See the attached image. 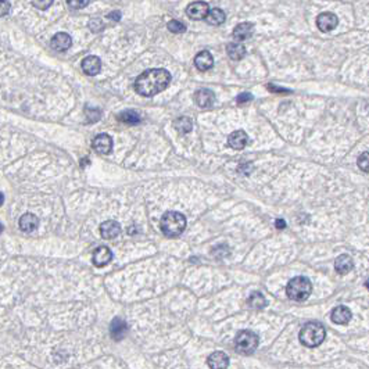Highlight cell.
Listing matches in <instances>:
<instances>
[{
  "label": "cell",
  "instance_id": "cell-16",
  "mask_svg": "<svg viewBox=\"0 0 369 369\" xmlns=\"http://www.w3.org/2000/svg\"><path fill=\"white\" fill-rule=\"evenodd\" d=\"M253 32H254V25L251 22H242V24H239L238 27L235 28L232 35H234V38L238 42H243L246 39L251 38Z\"/></svg>",
  "mask_w": 369,
  "mask_h": 369
},
{
  "label": "cell",
  "instance_id": "cell-11",
  "mask_svg": "<svg viewBox=\"0 0 369 369\" xmlns=\"http://www.w3.org/2000/svg\"><path fill=\"white\" fill-rule=\"evenodd\" d=\"M71 44H72V39H71V36L68 33L65 32L56 33L55 36L52 38V40H50L52 49H55L56 52H60V53L70 49Z\"/></svg>",
  "mask_w": 369,
  "mask_h": 369
},
{
  "label": "cell",
  "instance_id": "cell-8",
  "mask_svg": "<svg viewBox=\"0 0 369 369\" xmlns=\"http://www.w3.org/2000/svg\"><path fill=\"white\" fill-rule=\"evenodd\" d=\"M113 260V251L107 247V246H100L98 249L93 251L92 255V261L93 264L99 268L102 266H106L107 264H110Z\"/></svg>",
  "mask_w": 369,
  "mask_h": 369
},
{
  "label": "cell",
  "instance_id": "cell-5",
  "mask_svg": "<svg viewBox=\"0 0 369 369\" xmlns=\"http://www.w3.org/2000/svg\"><path fill=\"white\" fill-rule=\"evenodd\" d=\"M258 336L251 331H242L235 339V348L239 354L250 355L258 347Z\"/></svg>",
  "mask_w": 369,
  "mask_h": 369
},
{
  "label": "cell",
  "instance_id": "cell-10",
  "mask_svg": "<svg viewBox=\"0 0 369 369\" xmlns=\"http://www.w3.org/2000/svg\"><path fill=\"white\" fill-rule=\"evenodd\" d=\"M110 335L115 342L122 340L128 335V325L122 318H114L110 324Z\"/></svg>",
  "mask_w": 369,
  "mask_h": 369
},
{
  "label": "cell",
  "instance_id": "cell-27",
  "mask_svg": "<svg viewBox=\"0 0 369 369\" xmlns=\"http://www.w3.org/2000/svg\"><path fill=\"white\" fill-rule=\"evenodd\" d=\"M85 114H86L87 122H96L102 118V110L93 109V107H85Z\"/></svg>",
  "mask_w": 369,
  "mask_h": 369
},
{
  "label": "cell",
  "instance_id": "cell-34",
  "mask_svg": "<svg viewBox=\"0 0 369 369\" xmlns=\"http://www.w3.org/2000/svg\"><path fill=\"white\" fill-rule=\"evenodd\" d=\"M0 5H2V10H0V13H2V17L7 16V14L10 13V9H11L10 3H9L7 0H2V2H0Z\"/></svg>",
  "mask_w": 369,
  "mask_h": 369
},
{
  "label": "cell",
  "instance_id": "cell-23",
  "mask_svg": "<svg viewBox=\"0 0 369 369\" xmlns=\"http://www.w3.org/2000/svg\"><path fill=\"white\" fill-rule=\"evenodd\" d=\"M207 22L208 24H211V25H221L225 22L226 20V16H225V13H223L221 9H212L210 10L208 13V16H207Z\"/></svg>",
  "mask_w": 369,
  "mask_h": 369
},
{
  "label": "cell",
  "instance_id": "cell-21",
  "mask_svg": "<svg viewBox=\"0 0 369 369\" xmlns=\"http://www.w3.org/2000/svg\"><path fill=\"white\" fill-rule=\"evenodd\" d=\"M39 225V219L36 215H33L31 212H27V214H24L21 218H20V221H18V226L21 230L24 232H32L35 229L38 228Z\"/></svg>",
  "mask_w": 369,
  "mask_h": 369
},
{
  "label": "cell",
  "instance_id": "cell-15",
  "mask_svg": "<svg viewBox=\"0 0 369 369\" xmlns=\"http://www.w3.org/2000/svg\"><path fill=\"white\" fill-rule=\"evenodd\" d=\"M351 311L347 308L346 305H339L336 308L332 311V320L336 324V325H346L351 320Z\"/></svg>",
  "mask_w": 369,
  "mask_h": 369
},
{
  "label": "cell",
  "instance_id": "cell-37",
  "mask_svg": "<svg viewBox=\"0 0 369 369\" xmlns=\"http://www.w3.org/2000/svg\"><path fill=\"white\" fill-rule=\"evenodd\" d=\"M275 226H276L278 229H285V228H286V222H285V219H282V218L276 219V221H275Z\"/></svg>",
  "mask_w": 369,
  "mask_h": 369
},
{
  "label": "cell",
  "instance_id": "cell-32",
  "mask_svg": "<svg viewBox=\"0 0 369 369\" xmlns=\"http://www.w3.org/2000/svg\"><path fill=\"white\" fill-rule=\"evenodd\" d=\"M55 0H32V5L39 10H48Z\"/></svg>",
  "mask_w": 369,
  "mask_h": 369
},
{
  "label": "cell",
  "instance_id": "cell-24",
  "mask_svg": "<svg viewBox=\"0 0 369 369\" xmlns=\"http://www.w3.org/2000/svg\"><path fill=\"white\" fill-rule=\"evenodd\" d=\"M118 120L121 122H125L128 125H136L141 122V115L137 114L136 111H132V110H126V111H122L120 115H118Z\"/></svg>",
  "mask_w": 369,
  "mask_h": 369
},
{
  "label": "cell",
  "instance_id": "cell-20",
  "mask_svg": "<svg viewBox=\"0 0 369 369\" xmlns=\"http://www.w3.org/2000/svg\"><path fill=\"white\" fill-rule=\"evenodd\" d=\"M354 268L353 258L347 254H342L335 260V269H336L340 275H346Z\"/></svg>",
  "mask_w": 369,
  "mask_h": 369
},
{
  "label": "cell",
  "instance_id": "cell-1",
  "mask_svg": "<svg viewBox=\"0 0 369 369\" xmlns=\"http://www.w3.org/2000/svg\"><path fill=\"white\" fill-rule=\"evenodd\" d=\"M171 74L169 71L164 68H152V70L145 71L143 74L136 78L135 90L137 95L145 96V98H152L154 95L165 90L171 82Z\"/></svg>",
  "mask_w": 369,
  "mask_h": 369
},
{
  "label": "cell",
  "instance_id": "cell-17",
  "mask_svg": "<svg viewBox=\"0 0 369 369\" xmlns=\"http://www.w3.org/2000/svg\"><path fill=\"white\" fill-rule=\"evenodd\" d=\"M249 142V136L246 133L245 130H235L232 135H229L228 143L229 146L235 149V150H242L245 149L246 145Z\"/></svg>",
  "mask_w": 369,
  "mask_h": 369
},
{
  "label": "cell",
  "instance_id": "cell-3",
  "mask_svg": "<svg viewBox=\"0 0 369 369\" xmlns=\"http://www.w3.org/2000/svg\"><path fill=\"white\" fill-rule=\"evenodd\" d=\"M160 228L167 238H176L183 234L186 228V218L178 211L165 212L160 221Z\"/></svg>",
  "mask_w": 369,
  "mask_h": 369
},
{
  "label": "cell",
  "instance_id": "cell-2",
  "mask_svg": "<svg viewBox=\"0 0 369 369\" xmlns=\"http://www.w3.org/2000/svg\"><path fill=\"white\" fill-rule=\"evenodd\" d=\"M326 331L325 326L319 322H308L305 324L301 331H300L299 339L303 346L309 348H314L320 346L325 340Z\"/></svg>",
  "mask_w": 369,
  "mask_h": 369
},
{
  "label": "cell",
  "instance_id": "cell-25",
  "mask_svg": "<svg viewBox=\"0 0 369 369\" xmlns=\"http://www.w3.org/2000/svg\"><path fill=\"white\" fill-rule=\"evenodd\" d=\"M249 304L250 307H253L255 309H262L266 307V300L260 292H254L249 297Z\"/></svg>",
  "mask_w": 369,
  "mask_h": 369
},
{
  "label": "cell",
  "instance_id": "cell-29",
  "mask_svg": "<svg viewBox=\"0 0 369 369\" xmlns=\"http://www.w3.org/2000/svg\"><path fill=\"white\" fill-rule=\"evenodd\" d=\"M87 25H89V29H90L93 33L102 32V31L104 29L103 20H100V18H92V20L89 21Z\"/></svg>",
  "mask_w": 369,
  "mask_h": 369
},
{
  "label": "cell",
  "instance_id": "cell-18",
  "mask_svg": "<svg viewBox=\"0 0 369 369\" xmlns=\"http://www.w3.org/2000/svg\"><path fill=\"white\" fill-rule=\"evenodd\" d=\"M195 65L200 71H208L214 65V57L208 50H203L195 57Z\"/></svg>",
  "mask_w": 369,
  "mask_h": 369
},
{
  "label": "cell",
  "instance_id": "cell-19",
  "mask_svg": "<svg viewBox=\"0 0 369 369\" xmlns=\"http://www.w3.org/2000/svg\"><path fill=\"white\" fill-rule=\"evenodd\" d=\"M208 366L212 369H225L229 366V357L222 351L212 353L208 357Z\"/></svg>",
  "mask_w": 369,
  "mask_h": 369
},
{
  "label": "cell",
  "instance_id": "cell-9",
  "mask_svg": "<svg viewBox=\"0 0 369 369\" xmlns=\"http://www.w3.org/2000/svg\"><path fill=\"white\" fill-rule=\"evenodd\" d=\"M92 147L100 154H109L113 150V139L107 133H100L93 139Z\"/></svg>",
  "mask_w": 369,
  "mask_h": 369
},
{
  "label": "cell",
  "instance_id": "cell-36",
  "mask_svg": "<svg viewBox=\"0 0 369 369\" xmlns=\"http://www.w3.org/2000/svg\"><path fill=\"white\" fill-rule=\"evenodd\" d=\"M107 17H109V20H111V21L118 22L121 20V13L120 11H111Z\"/></svg>",
  "mask_w": 369,
  "mask_h": 369
},
{
  "label": "cell",
  "instance_id": "cell-33",
  "mask_svg": "<svg viewBox=\"0 0 369 369\" xmlns=\"http://www.w3.org/2000/svg\"><path fill=\"white\" fill-rule=\"evenodd\" d=\"M253 100V95L249 92H245V93H240L239 96L236 98V102L238 104H246V103H250Z\"/></svg>",
  "mask_w": 369,
  "mask_h": 369
},
{
  "label": "cell",
  "instance_id": "cell-7",
  "mask_svg": "<svg viewBox=\"0 0 369 369\" xmlns=\"http://www.w3.org/2000/svg\"><path fill=\"white\" fill-rule=\"evenodd\" d=\"M337 24L339 18L333 13H322L316 17V25L320 32H331L337 27Z\"/></svg>",
  "mask_w": 369,
  "mask_h": 369
},
{
  "label": "cell",
  "instance_id": "cell-4",
  "mask_svg": "<svg viewBox=\"0 0 369 369\" xmlns=\"http://www.w3.org/2000/svg\"><path fill=\"white\" fill-rule=\"evenodd\" d=\"M311 292H312V283L305 276L293 278L286 286V294L293 301H304L308 299Z\"/></svg>",
  "mask_w": 369,
  "mask_h": 369
},
{
  "label": "cell",
  "instance_id": "cell-38",
  "mask_svg": "<svg viewBox=\"0 0 369 369\" xmlns=\"http://www.w3.org/2000/svg\"><path fill=\"white\" fill-rule=\"evenodd\" d=\"M365 288H366L369 290V279H368V281H366V283H365Z\"/></svg>",
  "mask_w": 369,
  "mask_h": 369
},
{
  "label": "cell",
  "instance_id": "cell-22",
  "mask_svg": "<svg viewBox=\"0 0 369 369\" xmlns=\"http://www.w3.org/2000/svg\"><path fill=\"white\" fill-rule=\"evenodd\" d=\"M226 53H228V56L232 59V60L239 61L246 56V49L243 44L229 43L228 46H226Z\"/></svg>",
  "mask_w": 369,
  "mask_h": 369
},
{
  "label": "cell",
  "instance_id": "cell-6",
  "mask_svg": "<svg viewBox=\"0 0 369 369\" xmlns=\"http://www.w3.org/2000/svg\"><path fill=\"white\" fill-rule=\"evenodd\" d=\"M210 13V6L207 5L206 2H193L188 6L186 9V14L189 18L199 21V20H204Z\"/></svg>",
  "mask_w": 369,
  "mask_h": 369
},
{
  "label": "cell",
  "instance_id": "cell-14",
  "mask_svg": "<svg viewBox=\"0 0 369 369\" xmlns=\"http://www.w3.org/2000/svg\"><path fill=\"white\" fill-rule=\"evenodd\" d=\"M195 102L201 109L211 107L215 102V95L210 89H200L195 93Z\"/></svg>",
  "mask_w": 369,
  "mask_h": 369
},
{
  "label": "cell",
  "instance_id": "cell-31",
  "mask_svg": "<svg viewBox=\"0 0 369 369\" xmlns=\"http://www.w3.org/2000/svg\"><path fill=\"white\" fill-rule=\"evenodd\" d=\"M67 3L74 10H81L89 5V0H67Z\"/></svg>",
  "mask_w": 369,
  "mask_h": 369
},
{
  "label": "cell",
  "instance_id": "cell-12",
  "mask_svg": "<svg viewBox=\"0 0 369 369\" xmlns=\"http://www.w3.org/2000/svg\"><path fill=\"white\" fill-rule=\"evenodd\" d=\"M82 70L89 76L98 75L102 70V61L98 56H87L82 60Z\"/></svg>",
  "mask_w": 369,
  "mask_h": 369
},
{
  "label": "cell",
  "instance_id": "cell-26",
  "mask_svg": "<svg viewBox=\"0 0 369 369\" xmlns=\"http://www.w3.org/2000/svg\"><path fill=\"white\" fill-rule=\"evenodd\" d=\"M175 126H176V129L179 130L180 133H188V132L192 130L193 124H192V120L188 118V117H180V118L175 121Z\"/></svg>",
  "mask_w": 369,
  "mask_h": 369
},
{
  "label": "cell",
  "instance_id": "cell-28",
  "mask_svg": "<svg viewBox=\"0 0 369 369\" xmlns=\"http://www.w3.org/2000/svg\"><path fill=\"white\" fill-rule=\"evenodd\" d=\"M167 28H168L169 32H172V33L186 32V25L182 24L180 21H176V20H171V21L167 24Z\"/></svg>",
  "mask_w": 369,
  "mask_h": 369
},
{
  "label": "cell",
  "instance_id": "cell-13",
  "mask_svg": "<svg viewBox=\"0 0 369 369\" xmlns=\"http://www.w3.org/2000/svg\"><path fill=\"white\" fill-rule=\"evenodd\" d=\"M120 234H121V225L117 222V221L110 219V221H106V222H103L100 225V235H102L103 239L107 240L115 239Z\"/></svg>",
  "mask_w": 369,
  "mask_h": 369
},
{
  "label": "cell",
  "instance_id": "cell-30",
  "mask_svg": "<svg viewBox=\"0 0 369 369\" xmlns=\"http://www.w3.org/2000/svg\"><path fill=\"white\" fill-rule=\"evenodd\" d=\"M358 167L361 171L369 172V153H362L358 158Z\"/></svg>",
  "mask_w": 369,
  "mask_h": 369
},
{
  "label": "cell",
  "instance_id": "cell-35",
  "mask_svg": "<svg viewBox=\"0 0 369 369\" xmlns=\"http://www.w3.org/2000/svg\"><path fill=\"white\" fill-rule=\"evenodd\" d=\"M268 89H269V90H271V92H273V93H283V95H288V93H290V90H289V89L275 86V85H272V83H269V85H268Z\"/></svg>",
  "mask_w": 369,
  "mask_h": 369
}]
</instances>
